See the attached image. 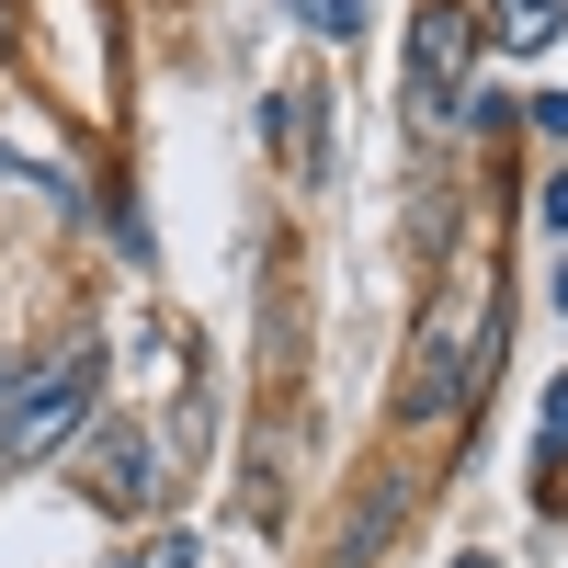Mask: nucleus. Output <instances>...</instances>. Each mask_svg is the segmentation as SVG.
<instances>
[{"instance_id": "obj_1", "label": "nucleus", "mask_w": 568, "mask_h": 568, "mask_svg": "<svg viewBox=\"0 0 568 568\" xmlns=\"http://www.w3.org/2000/svg\"><path fill=\"white\" fill-rule=\"evenodd\" d=\"M91 387H103V364L91 353H45L12 398H0V478H23V466H45L80 420H91Z\"/></svg>"}, {"instance_id": "obj_2", "label": "nucleus", "mask_w": 568, "mask_h": 568, "mask_svg": "<svg viewBox=\"0 0 568 568\" xmlns=\"http://www.w3.org/2000/svg\"><path fill=\"white\" fill-rule=\"evenodd\" d=\"M489 353H500V307H466V329H420L409 342V375H398V420L420 433V420H455L466 398H478V375H489Z\"/></svg>"}, {"instance_id": "obj_3", "label": "nucleus", "mask_w": 568, "mask_h": 568, "mask_svg": "<svg viewBox=\"0 0 568 568\" xmlns=\"http://www.w3.org/2000/svg\"><path fill=\"white\" fill-rule=\"evenodd\" d=\"M466 58H478V12L466 0H420V23H409V114L420 125H444Z\"/></svg>"}, {"instance_id": "obj_4", "label": "nucleus", "mask_w": 568, "mask_h": 568, "mask_svg": "<svg viewBox=\"0 0 568 568\" xmlns=\"http://www.w3.org/2000/svg\"><path fill=\"white\" fill-rule=\"evenodd\" d=\"M91 500H103V511L149 500V433H91Z\"/></svg>"}, {"instance_id": "obj_5", "label": "nucleus", "mask_w": 568, "mask_h": 568, "mask_svg": "<svg viewBox=\"0 0 568 568\" xmlns=\"http://www.w3.org/2000/svg\"><path fill=\"white\" fill-rule=\"evenodd\" d=\"M557 34H568V0H489V45H511V58H546Z\"/></svg>"}, {"instance_id": "obj_6", "label": "nucleus", "mask_w": 568, "mask_h": 568, "mask_svg": "<svg viewBox=\"0 0 568 568\" xmlns=\"http://www.w3.org/2000/svg\"><path fill=\"white\" fill-rule=\"evenodd\" d=\"M273 149L296 171H318V103H307V91H273Z\"/></svg>"}, {"instance_id": "obj_7", "label": "nucleus", "mask_w": 568, "mask_h": 568, "mask_svg": "<svg viewBox=\"0 0 568 568\" xmlns=\"http://www.w3.org/2000/svg\"><path fill=\"white\" fill-rule=\"evenodd\" d=\"M398 500H409V489L387 478V489H375V500H364V524H342V568H364L375 546H387V524H398Z\"/></svg>"}, {"instance_id": "obj_8", "label": "nucleus", "mask_w": 568, "mask_h": 568, "mask_svg": "<svg viewBox=\"0 0 568 568\" xmlns=\"http://www.w3.org/2000/svg\"><path fill=\"white\" fill-rule=\"evenodd\" d=\"M307 34H364V0H296Z\"/></svg>"}, {"instance_id": "obj_9", "label": "nucleus", "mask_w": 568, "mask_h": 568, "mask_svg": "<svg viewBox=\"0 0 568 568\" xmlns=\"http://www.w3.org/2000/svg\"><path fill=\"white\" fill-rule=\"evenodd\" d=\"M535 511H568V444H546V466H535Z\"/></svg>"}, {"instance_id": "obj_10", "label": "nucleus", "mask_w": 568, "mask_h": 568, "mask_svg": "<svg viewBox=\"0 0 568 568\" xmlns=\"http://www.w3.org/2000/svg\"><path fill=\"white\" fill-rule=\"evenodd\" d=\"M546 444H568V375L546 387Z\"/></svg>"}, {"instance_id": "obj_11", "label": "nucleus", "mask_w": 568, "mask_h": 568, "mask_svg": "<svg viewBox=\"0 0 568 568\" xmlns=\"http://www.w3.org/2000/svg\"><path fill=\"white\" fill-rule=\"evenodd\" d=\"M546 227H557V240H568V171L546 182Z\"/></svg>"}, {"instance_id": "obj_12", "label": "nucleus", "mask_w": 568, "mask_h": 568, "mask_svg": "<svg viewBox=\"0 0 568 568\" xmlns=\"http://www.w3.org/2000/svg\"><path fill=\"white\" fill-rule=\"evenodd\" d=\"M546 296H557V318H568V262H557V284H546Z\"/></svg>"}, {"instance_id": "obj_13", "label": "nucleus", "mask_w": 568, "mask_h": 568, "mask_svg": "<svg viewBox=\"0 0 568 568\" xmlns=\"http://www.w3.org/2000/svg\"><path fill=\"white\" fill-rule=\"evenodd\" d=\"M160 568H194V546H171V557H160Z\"/></svg>"}, {"instance_id": "obj_14", "label": "nucleus", "mask_w": 568, "mask_h": 568, "mask_svg": "<svg viewBox=\"0 0 568 568\" xmlns=\"http://www.w3.org/2000/svg\"><path fill=\"white\" fill-rule=\"evenodd\" d=\"M0 45H12V0H0Z\"/></svg>"}]
</instances>
